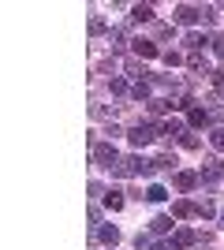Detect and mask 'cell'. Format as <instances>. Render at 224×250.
<instances>
[{
    "label": "cell",
    "instance_id": "obj_1",
    "mask_svg": "<svg viewBox=\"0 0 224 250\" xmlns=\"http://www.w3.org/2000/svg\"><path fill=\"white\" fill-rule=\"evenodd\" d=\"M90 157H94V165H101V168H116V165H120V153H116V146H112V142H94Z\"/></svg>",
    "mask_w": 224,
    "mask_h": 250
},
{
    "label": "cell",
    "instance_id": "obj_2",
    "mask_svg": "<svg viewBox=\"0 0 224 250\" xmlns=\"http://www.w3.org/2000/svg\"><path fill=\"white\" fill-rule=\"evenodd\" d=\"M112 176H120V179L142 176V157H120V165L112 168Z\"/></svg>",
    "mask_w": 224,
    "mask_h": 250
},
{
    "label": "cell",
    "instance_id": "obj_3",
    "mask_svg": "<svg viewBox=\"0 0 224 250\" xmlns=\"http://www.w3.org/2000/svg\"><path fill=\"white\" fill-rule=\"evenodd\" d=\"M127 138H131V146H149V142H153V127L139 124V127H131V131H127Z\"/></svg>",
    "mask_w": 224,
    "mask_h": 250
},
{
    "label": "cell",
    "instance_id": "obj_4",
    "mask_svg": "<svg viewBox=\"0 0 224 250\" xmlns=\"http://www.w3.org/2000/svg\"><path fill=\"white\" fill-rule=\"evenodd\" d=\"M202 183H217V179H224V165L221 161H202Z\"/></svg>",
    "mask_w": 224,
    "mask_h": 250
},
{
    "label": "cell",
    "instance_id": "obj_5",
    "mask_svg": "<svg viewBox=\"0 0 224 250\" xmlns=\"http://www.w3.org/2000/svg\"><path fill=\"white\" fill-rule=\"evenodd\" d=\"M198 19H202V8H194V4H180L176 8V22H183V26H191Z\"/></svg>",
    "mask_w": 224,
    "mask_h": 250
},
{
    "label": "cell",
    "instance_id": "obj_6",
    "mask_svg": "<svg viewBox=\"0 0 224 250\" xmlns=\"http://www.w3.org/2000/svg\"><path fill=\"white\" fill-rule=\"evenodd\" d=\"M172 217H176V220L198 217V206H194V202H187V198H180V202H176V206H172Z\"/></svg>",
    "mask_w": 224,
    "mask_h": 250
},
{
    "label": "cell",
    "instance_id": "obj_7",
    "mask_svg": "<svg viewBox=\"0 0 224 250\" xmlns=\"http://www.w3.org/2000/svg\"><path fill=\"white\" fill-rule=\"evenodd\" d=\"M131 45H135V56H139V60H153V56H161V49L153 42H142V38H139V42H131Z\"/></svg>",
    "mask_w": 224,
    "mask_h": 250
},
{
    "label": "cell",
    "instance_id": "obj_8",
    "mask_svg": "<svg viewBox=\"0 0 224 250\" xmlns=\"http://www.w3.org/2000/svg\"><path fill=\"white\" fill-rule=\"evenodd\" d=\"M198 179H202L198 172H176V179H172V183H176L180 190H194V187H198Z\"/></svg>",
    "mask_w": 224,
    "mask_h": 250
},
{
    "label": "cell",
    "instance_id": "obj_9",
    "mask_svg": "<svg viewBox=\"0 0 224 250\" xmlns=\"http://www.w3.org/2000/svg\"><path fill=\"white\" fill-rule=\"evenodd\" d=\"M187 67H191L194 75H209V60H205L202 52H191V56H187Z\"/></svg>",
    "mask_w": 224,
    "mask_h": 250
},
{
    "label": "cell",
    "instance_id": "obj_10",
    "mask_svg": "<svg viewBox=\"0 0 224 250\" xmlns=\"http://www.w3.org/2000/svg\"><path fill=\"white\" fill-rule=\"evenodd\" d=\"M131 19L135 22H153V8H149V4H135V8H131Z\"/></svg>",
    "mask_w": 224,
    "mask_h": 250
},
{
    "label": "cell",
    "instance_id": "obj_11",
    "mask_svg": "<svg viewBox=\"0 0 224 250\" xmlns=\"http://www.w3.org/2000/svg\"><path fill=\"white\" fill-rule=\"evenodd\" d=\"M97 239L105 243V247H116V243H120V231H116V228H112V224H105V228L97 231Z\"/></svg>",
    "mask_w": 224,
    "mask_h": 250
},
{
    "label": "cell",
    "instance_id": "obj_12",
    "mask_svg": "<svg viewBox=\"0 0 224 250\" xmlns=\"http://www.w3.org/2000/svg\"><path fill=\"white\" fill-rule=\"evenodd\" d=\"M187 120H191V127H205L209 124V112L205 108H187Z\"/></svg>",
    "mask_w": 224,
    "mask_h": 250
},
{
    "label": "cell",
    "instance_id": "obj_13",
    "mask_svg": "<svg viewBox=\"0 0 224 250\" xmlns=\"http://www.w3.org/2000/svg\"><path fill=\"white\" fill-rule=\"evenodd\" d=\"M183 45H191V49L198 52L202 45H213V38H205V34H187V38H183Z\"/></svg>",
    "mask_w": 224,
    "mask_h": 250
},
{
    "label": "cell",
    "instance_id": "obj_14",
    "mask_svg": "<svg viewBox=\"0 0 224 250\" xmlns=\"http://www.w3.org/2000/svg\"><path fill=\"white\" fill-rule=\"evenodd\" d=\"M168 228H172V217H164V213L149 220V231H157V235H164V231H168Z\"/></svg>",
    "mask_w": 224,
    "mask_h": 250
},
{
    "label": "cell",
    "instance_id": "obj_15",
    "mask_svg": "<svg viewBox=\"0 0 224 250\" xmlns=\"http://www.w3.org/2000/svg\"><path fill=\"white\" fill-rule=\"evenodd\" d=\"M135 250H161V243H153V235H135Z\"/></svg>",
    "mask_w": 224,
    "mask_h": 250
},
{
    "label": "cell",
    "instance_id": "obj_16",
    "mask_svg": "<svg viewBox=\"0 0 224 250\" xmlns=\"http://www.w3.org/2000/svg\"><path fill=\"white\" fill-rule=\"evenodd\" d=\"M161 135H164V138H180L183 135V124H180V120H168V124L161 127Z\"/></svg>",
    "mask_w": 224,
    "mask_h": 250
},
{
    "label": "cell",
    "instance_id": "obj_17",
    "mask_svg": "<svg viewBox=\"0 0 224 250\" xmlns=\"http://www.w3.org/2000/svg\"><path fill=\"white\" fill-rule=\"evenodd\" d=\"M123 71H127V75H135V79H142V83H146V75H149L139 60H127V63H123Z\"/></svg>",
    "mask_w": 224,
    "mask_h": 250
},
{
    "label": "cell",
    "instance_id": "obj_18",
    "mask_svg": "<svg viewBox=\"0 0 224 250\" xmlns=\"http://www.w3.org/2000/svg\"><path fill=\"white\" fill-rule=\"evenodd\" d=\"M105 206L112 209V213H120V209H123V194H120V190H108V194H105Z\"/></svg>",
    "mask_w": 224,
    "mask_h": 250
},
{
    "label": "cell",
    "instance_id": "obj_19",
    "mask_svg": "<svg viewBox=\"0 0 224 250\" xmlns=\"http://www.w3.org/2000/svg\"><path fill=\"white\" fill-rule=\"evenodd\" d=\"M176 243H180V247H191V243H198V235H194L191 228H176Z\"/></svg>",
    "mask_w": 224,
    "mask_h": 250
},
{
    "label": "cell",
    "instance_id": "obj_20",
    "mask_svg": "<svg viewBox=\"0 0 224 250\" xmlns=\"http://www.w3.org/2000/svg\"><path fill=\"white\" fill-rule=\"evenodd\" d=\"M164 198H168V190L161 187V183H153V187L146 190V202H164Z\"/></svg>",
    "mask_w": 224,
    "mask_h": 250
},
{
    "label": "cell",
    "instance_id": "obj_21",
    "mask_svg": "<svg viewBox=\"0 0 224 250\" xmlns=\"http://www.w3.org/2000/svg\"><path fill=\"white\" fill-rule=\"evenodd\" d=\"M146 104H149V112H153V116H161V112H168V108H172V104H168V101H161V97H149Z\"/></svg>",
    "mask_w": 224,
    "mask_h": 250
},
{
    "label": "cell",
    "instance_id": "obj_22",
    "mask_svg": "<svg viewBox=\"0 0 224 250\" xmlns=\"http://www.w3.org/2000/svg\"><path fill=\"white\" fill-rule=\"evenodd\" d=\"M123 45H127L123 34H120V30H108V49H123Z\"/></svg>",
    "mask_w": 224,
    "mask_h": 250
},
{
    "label": "cell",
    "instance_id": "obj_23",
    "mask_svg": "<svg viewBox=\"0 0 224 250\" xmlns=\"http://www.w3.org/2000/svg\"><path fill=\"white\" fill-rule=\"evenodd\" d=\"M180 146H183V149H198V135L183 131V135H180Z\"/></svg>",
    "mask_w": 224,
    "mask_h": 250
},
{
    "label": "cell",
    "instance_id": "obj_24",
    "mask_svg": "<svg viewBox=\"0 0 224 250\" xmlns=\"http://www.w3.org/2000/svg\"><path fill=\"white\" fill-rule=\"evenodd\" d=\"M108 26H105V19L101 15H90V34H105Z\"/></svg>",
    "mask_w": 224,
    "mask_h": 250
},
{
    "label": "cell",
    "instance_id": "obj_25",
    "mask_svg": "<svg viewBox=\"0 0 224 250\" xmlns=\"http://www.w3.org/2000/svg\"><path fill=\"white\" fill-rule=\"evenodd\" d=\"M131 97H135V101H146V97H149V86H146V83H139L135 90H131Z\"/></svg>",
    "mask_w": 224,
    "mask_h": 250
},
{
    "label": "cell",
    "instance_id": "obj_26",
    "mask_svg": "<svg viewBox=\"0 0 224 250\" xmlns=\"http://www.w3.org/2000/svg\"><path fill=\"white\" fill-rule=\"evenodd\" d=\"M209 142H213V149H224V127H217L213 135H209Z\"/></svg>",
    "mask_w": 224,
    "mask_h": 250
},
{
    "label": "cell",
    "instance_id": "obj_27",
    "mask_svg": "<svg viewBox=\"0 0 224 250\" xmlns=\"http://www.w3.org/2000/svg\"><path fill=\"white\" fill-rule=\"evenodd\" d=\"M213 213H217L213 202H198V217H213Z\"/></svg>",
    "mask_w": 224,
    "mask_h": 250
},
{
    "label": "cell",
    "instance_id": "obj_28",
    "mask_svg": "<svg viewBox=\"0 0 224 250\" xmlns=\"http://www.w3.org/2000/svg\"><path fill=\"white\" fill-rule=\"evenodd\" d=\"M161 56H164V63H168V67H176V63H183V56H180V52H161Z\"/></svg>",
    "mask_w": 224,
    "mask_h": 250
},
{
    "label": "cell",
    "instance_id": "obj_29",
    "mask_svg": "<svg viewBox=\"0 0 224 250\" xmlns=\"http://www.w3.org/2000/svg\"><path fill=\"white\" fill-rule=\"evenodd\" d=\"M108 86H112V94H123V90H127V83H123V79H112Z\"/></svg>",
    "mask_w": 224,
    "mask_h": 250
},
{
    "label": "cell",
    "instance_id": "obj_30",
    "mask_svg": "<svg viewBox=\"0 0 224 250\" xmlns=\"http://www.w3.org/2000/svg\"><path fill=\"white\" fill-rule=\"evenodd\" d=\"M157 168H176V157H157Z\"/></svg>",
    "mask_w": 224,
    "mask_h": 250
},
{
    "label": "cell",
    "instance_id": "obj_31",
    "mask_svg": "<svg viewBox=\"0 0 224 250\" xmlns=\"http://www.w3.org/2000/svg\"><path fill=\"white\" fill-rule=\"evenodd\" d=\"M213 49H217V56H221V60H224V38H221V34H217V38H213Z\"/></svg>",
    "mask_w": 224,
    "mask_h": 250
},
{
    "label": "cell",
    "instance_id": "obj_32",
    "mask_svg": "<svg viewBox=\"0 0 224 250\" xmlns=\"http://www.w3.org/2000/svg\"><path fill=\"white\" fill-rule=\"evenodd\" d=\"M213 86H217V90H224V67H221V71H213Z\"/></svg>",
    "mask_w": 224,
    "mask_h": 250
},
{
    "label": "cell",
    "instance_id": "obj_33",
    "mask_svg": "<svg viewBox=\"0 0 224 250\" xmlns=\"http://www.w3.org/2000/svg\"><path fill=\"white\" fill-rule=\"evenodd\" d=\"M161 250H183V247H180L176 239H164V243H161Z\"/></svg>",
    "mask_w": 224,
    "mask_h": 250
},
{
    "label": "cell",
    "instance_id": "obj_34",
    "mask_svg": "<svg viewBox=\"0 0 224 250\" xmlns=\"http://www.w3.org/2000/svg\"><path fill=\"white\" fill-rule=\"evenodd\" d=\"M221 228H224V213H221Z\"/></svg>",
    "mask_w": 224,
    "mask_h": 250
}]
</instances>
